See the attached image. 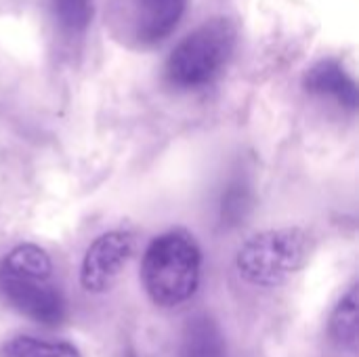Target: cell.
Segmentation results:
<instances>
[{"label":"cell","instance_id":"6","mask_svg":"<svg viewBox=\"0 0 359 357\" xmlns=\"http://www.w3.org/2000/svg\"><path fill=\"white\" fill-rule=\"evenodd\" d=\"M135 252V234L128 229H109L99 234L84 250L78 280L88 295H107L120 282Z\"/></svg>","mask_w":359,"mask_h":357},{"label":"cell","instance_id":"3","mask_svg":"<svg viewBox=\"0 0 359 357\" xmlns=\"http://www.w3.org/2000/svg\"><path fill=\"white\" fill-rule=\"evenodd\" d=\"M316 246L313 234L305 227L265 229L238 248L233 265L248 286L280 288L309 265Z\"/></svg>","mask_w":359,"mask_h":357},{"label":"cell","instance_id":"12","mask_svg":"<svg viewBox=\"0 0 359 357\" xmlns=\"http://www.w3.org/2000/svg\"><path fill=\"white\" fill-rule=\"evenodd\" d=\"M244 187H242V183H238V185H233L227 194H225V198H223V204H221V208H223V219H227V221H233V223H238V219L240 217H244V206H246V196H244Z\"/></svg>","mask_w":359,"mask_h":357},{"label":"cell","instance_id":"8","mask_svg":"<svg viewBox=\"0 0 359 357\" xmlns=\"http://www.w3.org/2000/svg\"><path fill=\"white\" fill-rule=\"evenodd\" d=\"M181 357H229L227 339L210 316H194L181 337Z\"/></svg>","mask_w":359,"mask_h":357},{"label":"cell","instance_id":"2","mask_svg":"<svg viewBox=\"0 0 359 357\" xmlns=\"http://www.w3.org/2000/svg\"><path fill=\"white\" fill-rule=\"evenodd\" d=\"M202 248L194 234L172 227L145 246L141 284L147 299L160 309H177L189 303L202 284Z\"/></svg>","mask_w":359,"mask_h":357},{"label":"cell","instance_id":"13","mask_svg":"<svg viewBox=\"0 0 359 357\" xmlns=\"http://www.w3.org/2000/svg\"><path fill=\"white\" fill-rule=\"evenodd\" d=\"M124 357H137V353H135V351H128Z\"/></svg>","mask_w":359,"mask_h":357},{"label":"cell","instance_id":"11","mask_svg":"<svg viewBox=\"0 0 359 357\" xmlns=\"http://www.w3.org/2000/svg\"><path fill=\"white\" fill-rule=\"evenodd\" d=\"M55 23L63 36H82L93 19V0H50Z\"/></svg>","mask_w":359,"mask_h":357},{"label":"cell","instance_id":"5","mask_svg":"<svg viewBox=\"0 0 359 357\" xmlns=\"http://www.w3.org/2000/svg\"><path fill=\"white\" fill-rule=\"evenodd\" d=\"M185 8L187 0H111L105 21L122 46L151 50L172 36Z\"/></svg>","mask_w":359,"mask_h":357},{"label":"cell","instance_id":"9","mask_svg":"<svg viewBox=\"0 0 359 357\" xmlns=\"http://www.w3.org/2000/svg\"><path fill=\"white\" fill-rule=\"evenodd\" d=\"M330 339L343 349H355L359 339V286L351 284L349 290L334 305L328 320Z\"/></svg>","mask_w":359,"mask_h":357},{"label":"cell","instance_id":"4","mask_svg":"<svg viewBox=\"0 0 359 357\" xmlns=\"http://www.w3.org/2000/svg\"><path fill=\"white\" fill-rule=\"evenodd\" d=\"M238 42V27L227 17H215L189 32L168 55L164 78L175 90H200L212 84L229 59Z\"/></svg>","mask_w":359,"mask_h":357},{"label":"cell","instance_id":"7","mask_svg":"<svg viewBox=\"0 0 359 357\" xmlns=\"http://www.w3.org/2000/svg\"><path fill=\"white\" fill-rule=\"evenodd\" d=\"M303 86L309 95L332 101L343 109H358V84L345 69V65L337 59H322L311 65L303 78Z\"/></svg>","mask_w":359,"mask_h":357},{"label":"cell","instance_id":"1","mask_svg":"<svg viewBox=\"0 0 359 357\" xmlns=\"http://www.w3.org/2000/svg\"><path fill=\"white\" fill-rule=\"evenodd\" d=\"M0 295L38 326L57 328L69 318L65 292L55 282V263L38 244H17L0 259Z\"/></svg>","mask_w":359,"mask_h":357},{"label":"cell","instance_id":"10","mask_svg":"<svg viewBox=\"0 0 359 357\" xmlns=\"http://www.w3.org/2000/svg\"><path fill=\"white\" fill-rule=\"evenodd\" d=\"M0 357H82L67 341H50L34 335H15L0 345Z\"/></svg>","mask_w":359,"mask_h":357}]
</instances>
